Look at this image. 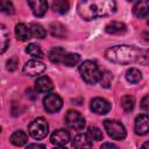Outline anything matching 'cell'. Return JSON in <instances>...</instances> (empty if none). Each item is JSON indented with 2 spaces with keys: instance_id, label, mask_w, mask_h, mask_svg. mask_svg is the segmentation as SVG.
I'll list each match as a JSON object with an SVG mask.
<instances>
[{
  "instance_id": "cell-1",
  "label": "cell",
  "mask_w": 149,
  "mask_h": 149,
  "mask_svg": "<svg viewBox=\"0 0 149 149\" xmlns=\"http://www.w3.org/2000/svg\"><path fill=\"white\" fill-rule=\"evenodd\" d=\"M115 9V0H80L77 6L78 14L86 21L108 16L113 14Z\"/></svg>"
},
{
  "instance_id": "cell-2",
  "label": "cell",
  "mask_w": 149,
  "mask_h": 149,
  "mask_svg": "<svg viewBox=\"0 0 149 149\" xmlns=\"http://www.w3.org/2000/svg\"><path fill=\"white\" fill-rule=\"evenodd\" d=\"M105 56L112 63L125 65L136 62L140 58V50H137L132 45L121 44L108 48L105 52Z\"/></svg>"
},
{
  "instance_id": "cell-3",
  "label": "cell",
  "mask_w": 149,
  "mask_h": 149,
  "mask_svg": "<svg viewBox=\"0 0 149 149\" xmlns=\"http://www.w3.org/2000/svg\"><path fill=\"white\" fill-rule=\"evenodd\" d=\"M79 73L87 84H95L101 78V72L93 61H85L79 66Z\"/></svg>"
},
{
  "instance_id": "cell-4",
  "label": "cell",
  "mask_w": 149,
  "mask_h": 149,
  "mask_svg": "<svg viewBox=\"0 0 149 149\" xmlns=\"http://www.w3.org/2000/svg\"><path fill=\"white\" fill-rule=\"evenodd\" d=\"M104 128L107 132L108 136L112 137L113 140H123L127 135L123 125L116 120H109V119L105 120Z\"/></svg>"
},
{
  "instance_id": "cell-5",
  "label": "cell",
  "mask_w": 149,
  "mask_h": 149,
  "mask_svg": "<svg viewBox=\"0 0 149 149\" xmlns=\"http://www.w3.org/2000/svg\"><path fill=\"white\" fill-rule=\"evenodd\" d=\"M28 132H29L30 136L34 137V139H36V140L44 139V137L48 135V133H49L48 122H47L45 119H43V118H37V119H35V120L29 125Z\"/></svg>"
},
{
  "instance_id": "cell-6",
  "label": "cell",
  "mask_w": 149,
  "mask_h": 149,
  "mask_svg": "<svg viewBox=\"0 0 149 149\" xmlns=\"http://www.w3.org/2000/svg\"><path fill=\"white\" fill-rule=\"evenodd\" d=\"M65 122L70 128L74 130H81L86 125L84 116L77 111H69L65 115Z\"/></svg>"
},
{
  "instance_id": "cell-7",
  "label": "cell",
  "mask_w": 149,
  "mask_h": 149,
  "mask_svg": "<svg viewBox=\"0 0 149 149\" xmlns=\"http://www.w3.org/2000/svg\"><path fill=\"white\" fill-rule=\"evenodd\" d=\"M43 106L47 112L49 113H56L58 112L63 106L62 98L56 93H48L43 99Z\"/></svg>"
},
{
  "instance_id": "cell-8",
  "label": "cell",
  "mask_w": 149,
  "mask_h": 149,
  "mask_svg": "<svg viewBox=\"0 0 149 149\" xmlns=\"http://www.w3.org/2000/svg\"><path fill=\"white\" fill-rule=\"evenodd\" d=\"M45 70V65L43 62H41L40 59L37 58H34L31 61H28L24 66H23V72L27 74V76H30V77H35V76H38L41 74L43 71Z\"/></svg>"
},
{
  "instance_id": "cell-9",
  "label": "cell",
  "mask_w": 149,
  "mask_h": 149,
  "mask_svg": "<svg viewBox=\"0 0 149 149\" xmlns=\"http://www.w3.org/2000/svg\"><path fill=\"white\" fill-rule=\"evenodd\" d=\"M90 108L93 113L95 114H100V115H105L109 112L111 109V104L104 99V98H94L91 100L90 104Z\"/></svg>"
},
{
  "instance_id": "cell-10",
  "label": "cell",
  "mask_w": 149,
  "mask_h": 149,
  "mask_svg": "<svg viewBox=\"0 0 149 149\" xmlns=\"http://www.w3.org/2000/svg\"><path fill=\"white\" fill-rule=\"evenodd\" d=\"M135 133L137 135H146L149 133V114H140L135 119L134 126Z\"/></svg>"
},
{
  "instance_id": "cell-11",
  "label": "cell",
  "mask_w": 149,
  "mask_h": 149,
  "mask_svg": "<svg viewBox=\"0 0 149 149\" xmlns=\"http://www.w3.org/2000/svg\"><path fill=\"white\" fill-rule=\"evenodd\" d=\"M69 141H70V133L65 129H57L50 136V142L58 147H63L68 144Z\"/></svg>"
},
{
  "instance_id": "cell-12",
  "label": "cell",
  "mask_w": 149,
  "mask_h": 149,
  "mask_svg": "<svg viewBox=\"0 0 149 149\" xmlns=\"http://www.w3.org/2000/svg\"><path fill=\"white\" fill-rule=\"evenodd\" d=\"M27 1L35 16L41 17L47 13V9H48L47 0H27Z\"/></svg>"
},
{
  "instance_id": "cell-13",
  "label": "cell",
  "mask_w": 149,
  "mask_h": 149,
  "mask_svg": "<svg viewBox=\"0 0 149 149\" xmlns=\"http://www.w3.org/2000/svg\"><path fill=\"white\" fill-rule=\"evenodd\" d=\"M133 14L142 19L149 14V0H137L133 7Z\"/></svg>"
},
{
  "instance_id": "cell-14",
  "label": "cell",
  "mask_w": 149,
  "mask_h": 149,
  "mask_svg": "<svg viewBox=\"0 0 149 149\" xmlns=\"http://www.w3.org/2000/svg\"><path fill=\"white\" fill-rule=\"evenodd\" d=\"M52 87H54L52 81L47 76H42L37 78V80L35 81V88L40 93H49L52 90Z\"/></svg>"
},
{
  "instance_id": "cell-15",
  "label": "cell",
  "mask_w": 149,
  "mask_h": 149,
  "mask_svg": "<svg viewBox=\"0 0 149 149\" xmlns=\"http://www.w3.org/2000/svg\"><path fill=\"white\" fill-rule=\"evenodd\" d=\"M107 34H112V35H120V34H125L127 30V26L123 22H118V21H113L111 23H108L105 28Z\"/></svg>"
},
{
  "instance_id": "cell-16",
  "label": "cell",
  "mask_w": 149,
  "mask_h": 149,
  "mask_svg": "<svg viewBox=\"0 0 149 149\" xmlns=\"http://www.w3.org/2000/svg\"><path fill=\"white\" fill-rule=\"evenodd\" d=\"M73 147L76 148H90L92 147V139L86 134H77L72 141Z\"/></svg>"
},
{
  "instance_id": "cell-17",
  "label": "cell",
  "mask_w": 149,
  "mask_h": 149,
  "mask_svg": "<svg viewBox=\"0 0 149 149\" xmlns=\"http://www.w3.org/2000/svg\"><path fill=\"white\" fill-rule=\"evenodd\" d=\"M15 35L19 41H27L33 36L30 28H28L24 23H17L15 26Z\"/></svg>"
},
{
  "instance_id": "cell-18",
  "label": "cell",
  "mask_w": 149,
  "mask_h": 149,
  "mask_svg": "<svg viewBox=\"0 0 149 149\" xmlns=\"http://www.w3.org/2000/svg\"><path fill=\"white\" fill-rule=\"evenodd\" d=\"M10 142L14 144V146H17V147H21V146H24L28 141V135L22 132V130H16L14 132L12 135H10Z\"/></svg>"
},
{
  "instance_id": "cell-19",
  "label": "cell",
  "mask_w": 149,
  "mask_h": 149,
  "mask_svg": "<svg viewBox=\"0 0 149 149\" xmlns=\"http://www.w3.org/2000/svg\"><path fill=\"white\" fill-rule=\"evenodd\" d=\"M64 56H65V50L63 48L56 47V48H54V49L50 50L48 57H49V59L52 63H61V62H63Z\"/></svg>"
},
{
  "instance_id": "cell-20",
  "label": "cell",
  "mask_w": 149,
  "mask_h": 149,
  "mask_svg": "<svg viewBox=\"0 0 149 149\" xmlns=\"http://www.w3.org/2000/svg\"><path fill=\"white\" fill-rule=\"evenodd\" d=\"M50 31L51 35L58 38H64L66 36V29L65 27L59 22H54L50 24Z\"/></svg>"
},
{
  "instance_id": "cell-21",
  "label": "cell",
  "mask_w": 149,
  "mask_h": 149,
  "mask_svg": "<svg viewBox=\"0 0 149 149\" xmlns=\"http://www.w3.org/2000/svg\"><path fill=\"white\" fill-rule=\"evenodd\" d=\"M126 79L130 83V84H137L139 81H141L142 79V73L140 70L135 69V68H130L129 70H127L126 72Z\"/></svg>"
},
{
  "instance_id": "cell-22",
  "label": "cell",
  "mask_w": 149,
  "mask_h": 149,
  "mask_svg": "<svg viewBox=\"0 0 149 149\" xmlns=\"http://www.w3.org/2000/svg\"><path fill=\"white\" fill-rule=\"evenodd\" d=\"M69 8H70V5L68 0H55L52 3V9L58 14L68 13Z\"/></svg>"
},
{
  "instance_id": "cell-23",
  "label": "cell",
  "mask_w": 149,
  "mask_h": 149,
  "mask_svg": "<svg viewBox=\"0 0 149 149\" xmlns=\"http://www.w3.org/2000/svg\"><path fill=\"white\" fill-rule=\"evenodd\" d=\"M0 37H1V54H3L9 44V33L3 24H1L0 28Z\"/></svg>"
},
{
  "instance_id": "cell-24",
  "label": "cell",
  "mask_w": 149,
  "mask_h": 149,
  "mask_svg": "<svg viewBox=\"0 0 149 149\" xmlns=\"http://www.w3.org/2000/svg\"><path fill=\"white\" fill-rule=\"evenodd\" d=\"M26 51H27V54H29L33 58L40 59V58H42V56H43V52H42L40 45H37V44H35V43L28 44V47L26 48Z\"/></svg>"
},
{
  "instance_id": "cell-25",
  "label": "cell",
  "mask_w": 149,
  "mask_h": 149,
  "mask_svg": "<svg viewBox=\"0 0 149 149\" xmlns=\"http://www.w3.org/2000/svg\"><path fill=\"white\" fill-rule=\"evenodd\" d=\"M79 62H80V56L78 54H65L62 63L66 66H74Z\"/></svg>"
},
{
  "instance_id": "cell-26",
  "label": "cell",
  "mask_w": 149,
  "mask_h": 149,
  "mask_svg": "<svg viewBox=\"0 0 149 149\" xmlns=\"http://www.w3.org/2000/svg\"><path fill=\"white\" fill-rule=\"evenodd\" d=\"M30 30H31V35L34 37L44 38L47 36V30L38 23H31L30 24Z\"/></svg>"
},
{
  "instance_id": "cell-27",
  "label": "cell",
  "mask_w": 149,
  "mask_h": 149,
  "mask_svg": "<svg viewBox=\"0 0 149 149\" xmlns=\"http://www.w3.org/2000/svg\"><path fill=\"white\" fill-rule=\"evenodd\" d=\"M134 105H135L134 97H132V95H123V97L121 98V106H122V108H123L125 112H130V111H133Z\"/></svg>"
},
{
  "instance_id": "cell-28",
  "label": "cell",
  "mask_w": 149,
  "mask_h": 149,
  "mask_svg": "<svg viewBox=\"0 0 149 149\" xmlns=\"http://www.w3.org/2000/svg\"><path fill=\"white\" fill-rule=\"evenodd\" d=\"M87 135H88L92 140H95V141H100V140H102V137H104L102 132H101L98 127H95V126L88 127V129H87Z\"/></svg>"
},
{
  "instance_id": "cell-29",
  "label": "cell",
  "mask_w": 149,
  "mask_h": 149,
  "mask_svg": "<svg viewBox=\"0 0 149 149\" xmlns=\"http://www.w3.org/2000/svg\"><path fill=\"white\" fill-rule=\"evenodd\" d=\"M1 12L8 15L14 14V6L9 0H2L1 1Z\"/></svg>"
},
{
  "instance_id": "cell-30",
  "label": "cell",
  "mask_w": 149,
  "mask_h": 149,
  "mask_svg": "<svg viewBox=\"0 0 149 149\" xmlns=\"http://www.w3.org/2000/svg\"><path fill=\"white\" fill-rule=\"evenodd\" d=\"M112 78H113V76H112V73L108 72V71L101 73V78H100L101 86H102V87H109L111 81H112Z\"/></svg>"
},
{
  "instance_id": "cell-31",
  "label": "cell",
  "mask_w": 149,
  "mask_h": 149,
  "mask_svg": "<svg viewBox=\"0 0 149 149\" xmlns=\"http://www.w3.org/2000/svg\"><path fill=\"white\" fill-rule=\"evenodd\" d=\"M17 65H19V61H17V58H15V57L9 58V59L7 61V70H9V71H14V70L17 68Z\"/></svg>"
},
{
  "instance_id": "cell-32",
  "label": "cell",
  "mask_w": 149,
  "mask_h": 149,
  "mask_svg": "<svg viewBox=\"0 0 149 149\" xmlns=\"http://www.w3.org/2000/svg\"><path fill=\"white\" fill-rule=\"evenodd\" d=\"M140 106H141V108H142L143 111L149 112V95H146V97H144V98L141 100Z\"/></svg>"
},
{
  "instance_id": "cell-33",
  "label": "cell",
  "mask_w": 149,
  "mask_h": 149,
  "mask_svg": "<svg viewBox=\"0 0 149 149\" xmlns=\"http://www.w3.org/2000/svg\"><path fill=\"white\" fill-rule=\"evenodd\" d=\"M104 148H118L115 144H113V143H102L101 144V149H104Z\"/></svg>"
},
{
  "instance_id": "cell-34",
  "label": "cell",
  "mask_w": 149,
  "mask_h": 149,
  "mask_svg": "<svg viewBox=\"0 0 149 149\" xmlns=\"http://www.w3.org/2000/svg\"><path fill=\"white\" fill-rule=\"evenodd\" d=\"M27 148H45V146L44 144H36V143H34V144H28Z\"/></svg>"
},
{
  "instance_id": "cell-35",
  "label": "cell",
  "mask_w": 149,
  "mask_h": 149,
  "mask_svg": "<svg viewBox=\"0 0 149 149\" xmlns=\"http://www.w3.org/2000/svg\"><path fill=\"white\" fill-rule=\"evenodd\" d=\"M144 59H146L147 64H149V50L146 52V55H144Z\"/></svg>"
},
{
  "instance_id": "cell-36",
  "label": "cell",
  "mask_w": 149,
  "mask_h": 149,
  "mask_svg": "<svg viewBox=\"0 0 149 149\" xmlns=\"http://www.w3.org/2000/svg\"><path fill=\"white\" fill-rule=\"evenodd\" d=\"M142 148H149V141H148V142H144V143L142 144Z\"/></svg>"
},
{
  "instance_id": "cell-37",
  "label": "cell",
  "mask_w": 149,
  "mask_h": 149,
  "mask_svg": "<svg viewBox=\"0 0 149 149\" xmlns=\"http://www.w3.org/2000/svg\"><path fill=\"white\" fill-rule=\"evenodd\" d=\"M148 24H149V19H148Z\"/></svg>"
},
{
  "instance_id": "cell-38",
  "label": "cell",
  "mask_w": 149,
  "mask_h": 149,
  "mask_svg": "<svg viewBox=\"0 0 149 149\" xmlns=\"http://www.w3.org/2000/svg\"><path fill=\"white\" fill-rule=\"evenodd\" d=\"M128 1H133V0H128Z\"/></svg>"
}]
</instances>
